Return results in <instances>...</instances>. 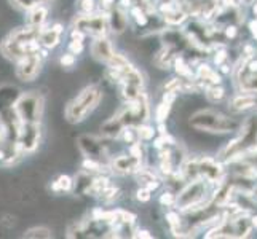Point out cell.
<instances>
[{
	"label": "cell",
	"instance_id": "cell-39",
	"mask_svg": "<svg viewBox=\"0 0 257 239\" xmlns=\"http://www.w3.org/2000/svg\"><path fill=\"white\" fill-rule=\"evenodd\" d=\"M252 225H254V226H257V215L252 218Z\"/></svg>",
	"mask_w": 257,
	"mask_h": 239
},
{
	"label": "cell",
	"instance_id": "cell-25",
	"mask_svg": "<svg viewBox=\"0 0 257 239\" xmlns=\"http://www.w3.org/2000/svg\"><path fill=\"white\" fill-rule=\"evenodd\" d=\"M23 237H29V239H35V237H39V239H50L53 237V231L50 228L47 226H32L29 229H26Z\"/></svg>",
	"mask_w": 257,
	"mask_h": 239
},
{
	"label": "cell",
	"instance_id": "cell-35",
	"mask_svg": "<svg viewBox=\"0 0 257 239\" xmlns=\"http://www.w3.org/2000/svg\"><path fill=\"white\" fill-rule=\"evenodd\" d=\"M69 37H70V40H82V42H85L86 35H85L80 29L70 28V31H69Z\"/></svg>",
	"mask_w": 257,
	"mask_h": 239
},
{
	"label": "cell",
	"instance_id": "cell-12",
	"mask_svg": "<svg viewBox=\"0 0 257 239\" xmlns=\"http://www.w3.org/2000/svg\"><path fill=\"white\" fill-rule=\"evenodd\" d=\"M64 35V24L61 23H53V24H45L39 29V43L43 50H55L59 43L61 39Z\"/></svg>",
	"mask_w": 257,
	"mask_h": 239
},
{
	"label": "cell",
	"instance_id": "cell-15",
	"mask_svg": "<svg viewBox=\"0 0 257 239\" xmlns=\"http://www.w3.org/2000/svg\"><path fill=\"white\" fill-rule=\"evenodd\" d=\"M195 166H197L198 179H205V182L212 183L217 182L220 177V166L214 161L212 158L203 156L200 159H195Z\"/></svg>",
	"mask_w": 257,
	"mask_h": 239
},
{
	"label": "cell",
	"instance_id": "cell-22",
	"mask_svg": "<svg viewBox=\"0 0 257 239\" xmlns=\"http://www.w3.org/2000/svg\"><path fill=\"white\" fill-rule=\"evenodd\" d=\"M120 194H121V191H120V188L117 187V185L110 183V185H107V187H105V188L99 193V196H97V199H99V201L102 202V204H113V202L120 198Z\"/></svg>",
	"mask_w": 257,
	"mask_h": 239
},
{
	"label": "cell",
	"instance_id": "cell-3",
	"mask_svg": "<svg viewBox=\"0 0 257 239\" xmlns=\"http://www.w3.org/2000/svg\"><path fill=\"white\" fill-rule=\"evenodd\" d=\"M189 123L195 129L214 132V134L216 132L224 134V132H232L236 129V123L233 120H230L225 115L212 110H200L197 113H193Z\"/></svg>",
	"mask_w": 257,
	"mask_h": 239
},
{
	"label": "cell",
	"instance_id": "cell-7",
	"mask_svg": "<svg viewBox=\"0 0 257 239\" xmlns=\"http://www.w3.org/2000/svg\"><path fill=\"white\" fill-rule=\"evenodd\" d=\"M144 77L141 74V70L130 64L123 70L120 82L117 83L118 88V97L123 102H128L136 99L139 94L144 93Z\"/></svg>",
	"mask_w": 257,
	"mask_h": 239
},
{
	"label": "cell",
	"instance_id": "cell-30",
	"mask_svg": "<svg viewBox=\"0 0 257 239\" xmlns=\"http://www.w3.org/2000/svg\"><path fill=\"white\" fill-rule=\"evenodd\" d=\"M77 2H78V10H80V13H93L99 10L97 0H77Z\"/></svg>",
	"mask_w": 257,
	"mask_h": 239
},
{
	"label": "cell",
	"instance_id": "cell-31",
	"mask_svg": "<svg viewBox=\"0 0 257 239\" xmlns=\"http://www.w3.org/2000/svg\"><path fill=\"white\" fill-rule=\"evenodd\" d=\"M67 51L72 53V55H75V56H80L85 51V43L82 40H70L67 43Z\"/></svg>",
	"mask_w": 257,
	"mask_h": 239
},
{
	"label": "cell",
	"instance_id": "cell-6",
	"mask_svg": "<svg viewBox=\"0 0 257 239\" xmlns=\"http://www.w3.org/2000/svg\"><path fill=\"white\" fill-rule=\"evenodd\" d=\"M110 139L102 137V136H94V134H83L78 137L77 145L80 148V152L86 158H93L97 161H102L109 164L110 158L113 156L110 153V145L107 144Z\"/></svg>",
	"mask_w": 257,
	"mask_h": 239
},
{
	"label": "cell",
	"instance_id": "cell-28",
	"mask_svg": "<svg viewBox=\"0 0 257 239\" xmlns=\"http://www.w3.org/2000/svg\"><path fill=\"white\" fill-rule=\"evenodd\" d=\"M170 112H171V104H166V102H160L157 105L155 109V120L157 123H165L170 117Z\"/></svg>",
	"mask_w": 257,
	"mask_h": 239
},
{
	"label": "cell",
	"instance_id": "cell-2",
	"mask_svg": "<svg viewBox=\"0 0 257 239\" xmlns=\"http://www.w3.org/2000/svg\"><path fill=\"white\" fill-rule=\"evenodd\" d=\"M104 97V90L99 85H88L66 105L64 118L70 125H80L99 107Z\"/></svg>",
	"mask_w": 257,
	"mask_h": 239
},
{
	"label": "cell",
	"instance_id": "cell-14",
	"mask_svg": "<svg viewBox=\"0 0 257 239\" xmlns=\"http://www.w3.org/2000/svg\"><path fill=\"white\" fill-rule=\"evenodd\" d=\"M107 18H109V31L115 35L123 34L130 26V16H128V10L118 7L115 4L110 10L107 12Z\"/></svg>",
	"mask_w": 257,
	"mask_h": 239
},
{
	"label": "cell",
	"instance_id": "cell-24",
	"mask_svg": "<svg viewBox=\"0 0 257 239\" xmlns=\"http://www.w3.org/2000/svg\"><path fill=\"white\" fill-rule=\"evenodd\" d=\"M197 77L200 80H203V82H209L211 85H219L220 83V77L211 67H208L205 64H201L197 69Z\"/></svg>",
	"mask_w": 257,
	"mask_h": 239
},
{
	"label": "cell",
	"instance_id": "cell-27",
	"mask_svg": "<svg viewBox=\"0 0 257 239\" xmlns=\"http://www.w3.org/2000/svg\"><path fill=\"white\" fill-rule=\"evenodd\" d=\"M136 132H138V139L141 142H150L155 137V128L147 125V123H143V125L136 126Z\"/></svg>",
	"mask_w": 257,
	"mask_h": 239
},
{
	"label": "cell",
	"instance_id": "cell-8",
	"mask_svg": "<svg viewBox=\"0 0 257 239\" xmlns=\"http://www.w3.org/2000/svg\"><path fill=\"white\" fill-rule=\"evenodd\" d=\"M206 183L205 180H190L181 191L176 194V207L179 210H193L201 207V202L205 201Z\"/></svg>",
	"mask_w": 257,
	"mask_h": 239
},
{
	"label": "cell",
	"instance_id": "cell-10",
	"mask_svg": "<svg viewBox=\"0 0 257 239\" xmlns=\"http://www.w3.org/2000/svg\"><path fill=\"white\" fill-rule=\"evenodd\" d=\"M40 140H42V123H23L15 144L26 155H29L39 148Z\"/></svg>",
	"mask_w": 257,
	"mask_h": 239
},
{
	"label": "cell",
	"instance_id": "cell-13",
	"mask_svg": "<svg viewBox=\"0 0 257 239\" xmlns=\"http://www.w3.org/2000/svg\"><path fill=\"white\" fill-rule=\"evenodd\" d=\"M115 47L112 40L109 39V35H104V37H96L90 47V53L91 58L96 59L97 63L101 64H107L112 59V56L115 55Z\"/></svg>",
	"mask_w": 257,
	"mask_h": 239
},
{
	"label": "cell",
	"instance_id": "cell-38",
	"mask_svg": "<svg viewBox=\"0 0 257 239\" xmlns=\"http://www.w3.org/2000/svg\"><path fill=\"white\" fill-rule=\"evenodd\" d=\"M235 34H236V29L233 28V26H228V28L225 29V35H227V37H235Z\"/></svg>",
	"mask_w": 257,
	"mask_h": 239
},
{
	"label": "cell",
	"instance_id": "cell-5",
	"mask_svg": "<svg viewBox=\"0 0 257 239\" xmlns=\"http://www.w3.org/2000/svg\"><path fill=\"white\" fill-rule=\"evenodd\" d=\"M72 28L80 29L86 37H104L109 35V18L107 12L97 10L93 13H78L72 20Z\"/></svg>",
	"mask_w": 257,
	"mask_h": 239
},
{
	"label": "cell",
	"instance_id": "cell-36",
	"mask_svg": "<svg viewBox=\"0 0 257 239\" xmlns=\"http://www.w3.org/2000/svg\"><path fill=\"white\" fill-rule=\"evenodd\" d=\"M131 237H147V239H152L154 234L149 231V229H136V231H133Z\"/></svg>",
	"mask_w": 257,
	"mask_h": 239
},
{
	"label": "cell",
	"instance_id": "cell-17",
	"mask_svg": "<svg viewBox=\"0 0 257 239\" xmlns=\"http://www.w3.org/2000/svg\"><path fill=\"white\" fill-rule=\"evenodd\" d=\"M133 175L136 177V182L139 183V187H146L150 191H154L160 187V177L157 175L154 169H150V167L141 166Z\"/></svg>",
	"mask_w": 257,
	"mask_h": 239
},
{
	"label": "cell",
	"instance_id": "cell-23",
	"mask_svg": "<svg viewBox=\"0 0 257 239\" xmlns=\"http://www.w3.org/2000/svg\"><path fill=\"white\" fill-rule=\"evenodd\" d=\"M255 105V97L252 94H238L233 97L232 101V109L233 110H246V109H251Z\"/></svg>",
	"mask_w": 257,
	"mask_h": 239
},
{
	"label": "cell",
	"instance_id": "cell-16",
	"mask_svg": "<svg viewBox=\"0 0 257 239\" xmlns=\"http://www.w3.org/2000/svg\"><path fill=\"white\" fill-rule=\"evenodd\" d=\"M48 4H42V5H35L32 8H29L26 13L24 21L28 26H32V28H42L45 26L48 21Z\"/></svg>",
	"mask_w": 257,
	"mask_h": 239
},
{
	"label": "cell",
	"instance_id": "cell-40",
	"mask_svg": "<svg viewBox=\"0 0 257 239\" xmlns=\"http://www.w3.org/2000/svg\"><path fill=\"white\" fill-rule=\"evenodd\" d=\"M254 13L257 15V5H255V8H254Z\"/></svg>",
	"mask_w": 257,
	"mask_h": 239
},
{
	"label": "cell",
	"instance_id": "cell-33",
	"mask_svg": "<svg viewBox=\"0 0 257 239\" xmlns=\"http://www.w3.org/2000/svg\"><path fill=\"white\" fill-rule=\"evenodd\" d=\"M160 204L162 206H166V207H171L176 204V193L170 191V190H166L163 191V194L160 196Z\"/></svg>",
	"mask_w": 257,
	"mask_h": 239
},
{
	"label": "cell",
	"instance_id": "cell-21",
	"mask_svg": "<svg viewBox=\"0 0 257 239\" xmlns=\"http://www.w3.org/2000/svg\"><path fill=\"white\" fill-rule=\"evenodd\" d=\"M50 188L53 193H70L74 191V179L67 174H61L51 182Z\"/></svg>",
	"mask_w": 257,
	"mask_h": 239
},
{
	"label": "cell",
	"instance_id": "cell-11",
	"mask_svg": "<svg viewBox=\"0 0 257 239\" xmlns=\"http://www.w3.org/2000/svg\"><path fill=\"white\" fill-rule=\"evenodd\" d=\"M141 166H143V158L128 152L117 156L113 155L109 161V171L115 175H133Z\"/></svg>",
	"mask_w": 257,
	"mask_h": 239
},
{
	"label": "cell",
	"instance_id": "cell-4",
	"mask_svg": "<svg viewBox=\"0 0 257 239\" xmlns=\"http://www.w3.org/2000/svg\"><path fill=\"white\" fill-rule=\"evenodd\" d=\"M15 109L21 123H42L45 112V97L40 91L21 93Z\"/></svg>",
	"mask_w": 257,
	"mask_h": 239
},
{
	"label": "cell",
	"instance_id": "cell-29",
	"mask_svg": "<svg viewBox=\"0 0 257 239\" xmlns=\"http://www.w3.org/2000/svg\"><path fill=\"white\" fill-rule=\"evenodd\" d=\"M222 97H224V90L220 86L217 85H212V86H208L206 88V99L209 102H219V101H222Z\"/></svg>",
	"mask_w": 257,
	"mask_h": 239
},
{
	"label": "cell",
	"instance_id": "cell-32",
	"mask_svg": "<svg viewBox=\"0 0 257 239\" xmlns=\"http://www.w3.org/2000/svg\"><path fill=\"white\" fill-rule=\"evenodd\" d=\"M59 64H61V67L72 69L77 64V56L67 51V53H64V55L59 58Z\"/></svg>",
	"mask_w": 257,
	"mask_h": 239
},
{
	"label": "cell",
	"instance_id": "cell-9",
	"mask_svg": "<svg viewBox=\"0 0 257 239\" xmlns=\"http://www.w3.org/2000/svg\"><path fill=\"white\" fill-rule=\"evenodd\" d=\"M42 67H43V58L40 53L28 55L15 61V75L20 82L31 83L34 80H37V77L42 72Z\"/></svg>",
	"mask_w": 257,
	"mask_h": 239
},
{
	"label": "cell",
	"instance_id": "cell-1",
	"mask_svg": "<svg viewBox=\"0 0 257 239\" xmlns=\"http://www.w3.org/2000/svg\"><path fill=\"white\" fill-rule=\"evenodd\" d=\"M39 29L40 28H32L28 24L15 28L0 42V55L15 63L23 56L40 53L42 47L39 43Z\"/></svg>",
	"mask_w": 257,
	"mask_h": 239
},
{
	"label": "cell",
	"instance_id": "cell-37",
	"mask_svg": "<svg viewBox=\"0 0 257 239\" xmlns=\"http://www.w3.org/2000/svg\"><path fill=\"white\" fill-rule=\"evenodd\" d=\"M227 58V55H225V51H220V53H217V56L214 58V61H216V64H220L222 61Z\"/></svg>",
	"mask_w": 257,
	"mask_h": 239
},
{
	"label": "cell",
	"instance_id": "cell-18",
	"mask_svg": "<svg viewBox=\"0 0 257 239\" xmlns=\"http://www.w3.org/2000/svg\"><path fill=\"white\" fill-rule=\"evenodd\" d=\"M238 82L244 93H257V70H252L244 64L240 70Z\"/></svg>",
	"mask_w": 257,
	"mask_h": 239
},
{
	"label": "cell",
	"instance_id": "cell-19",
	"mask_svg": "<svg viewBox=\"0 0 257 239\" xmlns=\"http://www.w3.org/2000/svg\"><path fill=\"white\" fill-rule=\"evenodd\" d=\"M125 129V126H123V123L118 120L117 115H112L110 118L105 120L102 125H101V136L102 137H107V139H118L120 134H121V131Z\"/></svg>",
	"mask_w": 257,
	"mask_h": 239
},
{
	"label": "cell",
	"instance_id": "cell-34",
	"mask_svg": "<svg viewBox=\"0 0 257 239\" xmlns=\"http://www.w3.org/2000/svg\"><path fill=\"white\" fill-rule=\"evenodd\" d=\"M136 199L139 202H149L150 199H152V191L146 187H139L136 190Z\"/></svg>",
	"mask_w": 257,
	"mask_h": 239
},
{
	"label": "cell",
	"instance_id": "cell-26",
	"mask_svg": "<svg viewBox=\"0 0 257 239\" xmlns=\"http://www.w3.org/2000/svg\"><path fill=\"white\" fill-rule=\"evenodd\" d=\"M10 5L18 12H28L29 8L35 7V5H42V4H48L50 0H8Z\"/></svg>",
	"mask_w": 257,
	"mask_h": 239
},
{
	"label": "cell",
	"instance_id": "cell-20",
	"mask_svg": "<svg viewBox=\"0 0 257 239\" xmlns=\"http://www.w3.org/2000/svg\"><path fill=\"white\" fill-rule=\"evenodd\" d=\"M21 91L12 85H2L0 86V110L10 109L16 105V101L20 99Z\"/></svg>",
	"mask_w": 257,
	"mask_h": 239
}]
</instances>
